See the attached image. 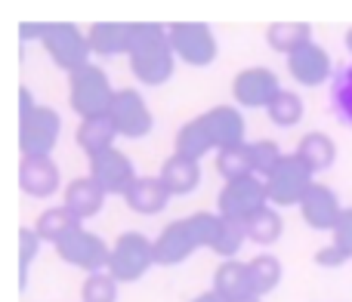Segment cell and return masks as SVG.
<instances>
[{
  "label": "cell",
  "instance_id": "obj_42",
  "mask_svg": "<svg viewBox=\"0 0 352 302\" xmlns=\"http://www.w3.org/2000/svg\"><path fill=\"white\" fill-rule=\"evenodd\" d=\"M241 302H263L260 297H248V299H241Z\"/></svg>",
  "mask_w": 352,
  "mask_h": 302
},
{
  "label": "cell",
  "instance_id": "obj_10",
  "mask_svg": "<svg viewBox=\"0 0 352 302\" xmlns=\"http://www.w3.org/2000/svg\"><path fill=\"white\" fill-rule=\"evenodd\" d=\"M170 47L176 59L195 68H207L217 59V34L207 22H173L170 25Z\"/></svg>",
  "mask_w": 352,
  "mask_h": 302
},
{
  "label": "cell",
  "instance_id": "obj_3",
  "mask_svg": "<svg viewBox=\"0 0 352 302\" xmlns=\"http://www.w3.org/2000/svg\"><path fill=\"white\" fill-rule=\"evenodd\" d=\"M115 86H111L109 74L99 65H87L80 71L68 74V105L80 121L109 115L111 102H115Z\"/></svg>",
  "mask_w": 352,
  "mask_h": 302
},
{
  "label": "cell",
  "instance_id": "obj_18",
  "mask_svg": "<svg viewBox=\"0 0 352 302\" xmlns=\"http://www.w3.org/2000/svg\"><path fill=\"white\" fill-rule=\"evenodd\" d=\"M105 204V188L99 185L93 176H80V179H72L65 185V198H62V207L72 213L78 222H87L93 219Z\"/></svg>",
  "mask_w": 352,
  "mask_h": 302
},
{
  "label": "cell",
  "instance_id": "obj_23",
  "mask_svg": "<svg viewBox=\"0 0 352 302\" xmlns=\"http://www.w3.org/2000/svg\"><path fill=\"white\" fill-rule=\"evenodd\" d=\"M161 179L164 185L170 188V194H192L195 188L201 185V163L198 161H188L182 154H170L164 163H161Z\"/></svg>",
  "mask_w": 352,
  "mask_h": 302
},
{
  "label": "cell",
  "instance_id": "obj_14",
  "mask_svg": "<svg viewBox=\"0 0 352 302\" xmlns=\"http://www.w3.org/2000/svg\"><path fill=\"white\" fill-rule=\"evenodd\" d=\"M343 210H346V207H340L337 191L331 185H324V182H316V185L309 188V194L303 198V204H300L303 222L316 231H334V225L340 222Z\"/></svg>",
  "mask_w": 352,
  "mask_h": 302
},
{
  "label": "cell",
  "instance_id": "obj_11",
  "mask_svg": "<svg viewBox=\"0 0 352 302\" xmlns=\"http://www.w3.org/2000/svg\"><path fill=\"white\" fill-rule=\"evenodd\" d=\"M109 117H111V124H115L118 136H124V139H142V136H148L155 127L152 108L146 105L142 93L130 90V86H124V90L115 93V102H111V108H109Z\"/></svg>",
  "mask_w": 352,
  "mask_h": 302
},
{
  "label": "cell",
  "instance_id": "obj_12",
  "mask_svg": "<svg viewBox=\"0 0 352 302\" xmlns=\"http://www.w3.org/2000/svg\"><path fill=\"white\" fill-rule=\"evenodd\" d=\"M278 93H281L278 74H275L272 68H263V65L244 68V71H238L235 80H232V99H235L238 108H263L266 111L269 105L275 102Z\"/></svg>",
  "mask_w": 352,
  "mask_h": 302
},
{
  "label": "cell",
  "instance_id": "obj_9",
  "mask_svg": "<svg viewBox=\"0 0 352 302\" xmlns=\"http://www.w3.org/2000/svg\"><path fill=\"white\" fill-rule=\"evenodd\" d=\"M266 204H269L266 179H260V176H244V179L223 182V188L217 194V213L238 219V222H248Z\"/></svg>",
  "mask_w": 352,
  "mask_h": 302
},
{
  "label": "cell",
  "instance_id": "obj_2",
  "mask_svg": "<svg viewBox=\"0 0 352 302\" xmlns=\"http://www.w3.org/2000/svg\"><path fill=\"white\" fill-rule=\"evenodd\" d=\"M213 231H217V213H192V216L164 225L161 235L155 237L158 266H179L198 250H210Z\"/></svg>",
  "mask_w": 352,
  "mask_h": 302
},
{
  "label": "cell",
  "instance_id": "obj_4",
  "mask_svg": "<svg viewBox=\"0 0 352 302\" xmlns=\"http://www.w3.org/2000/svg\"><path fill=\"white\" fill-rule=\"evenodd\" d=\"M152 266H158L155 256V241H148L142 231H121L111 244V259H109V275L118 284H133Z\"/></svg>",
  "mask_w": 352,
  "mask_h": 302
},
{
  "label": "cell",
  "instance_id": "obj_13",
  "mask_svg": "<svg viewBox=\"0 0 352 302\" xmlns=\"http://www.w3.org/2000/svg\"><path fill=\"white\" fill-rule=\"evenodd\" d=\"M90 176L105 188V194H121V198L130 191V185L140 179L133 161L118 148L90 157Z\"/></svg>",
  "mask_w": 352,
  "mask_h": 302
},
{
  "label": "cell",
  "instance_id": "obj_30",
  "mask_svg": "<svg viewBox=\"0 0 352 302\" xmlns=\"http://www.w3.org/2000/svg\"><path fill=\"white\" fill-rule=\"evenodd\" d=\"M207 151H213V142H210V136H207L201 117H192L188 124H182L179 133H176L173 154H182V157H188V161H201Z\"/></svg>",
  "mask_w": 352,
  "mask_h": 302
},
{
  "label": "cell",
  "instance_id": "obj_34",
  "mask_svg": "<svg viewBox=\"0 0 352 302\" xmlns=\"http://www.w3.org/2000/svg\"><path fill=\"white\" fill-rule=\"evenodd\" d=\"M118 281L109 272L87 275L80 287V302H118Z\"/></svg>",
  "mask_w": 352,
  "mask_h": 302
},
{
  "label": "cell",
  "instance_id": "obj_6",
  "mask_svg": "<svg viewBox=\"0 0 352 302\" xmlns=\"http://www.w3.org/2000/svg\"><path fill=\"white\" fill-rule=\"evenodd\" d=\"M43 49L50 53V59L62 68L65 74H74L80 68L93 65L90 56V37L72 22H47V31H43Z\"/></svg>",
  "mask_w": 352,
  "mask_h": 302
},
{
  "label": "cell",
  "instance_id": "obj_17",
  "mask_svg": "<svg viewBox=\"0 0 352 302\" xmlns=\"http://www.w3.org/2000/svg\"><path fill=\"white\" fill-rule=\"evenodd\" d=\"M19 185L28 198H50V194L59 191L62 176L56 167L53 157H22V167H19Z\"/></svg>",
  "mask_w": 352,
  "mask_h": 302
},
{
  "label": "cell",
  "instance_id": "obj_33",
  "mask_svg": "<svg viewBox=\"0 0 352 302\" xmlns=\"http://www.w3.org/2000/svg\"><path fill=\"white\" fill-rule=\"evenodd\" d=\"M217 173L223 176L226 182L232 179H244V176H254V161H250V146H235L217 151Z\"/></svg>",
  "mask_w": 352,
  "mask_h": 302
},
{
  "label": "cell",
  "instance_id": "obj_19",
  "mask_svg": "<svg viewBox=\"0 0 352 302\" xmlns=\"http://www.w3.org/2000/svg\"><path fill=\"white\" fill-rule=\"evenodd\" d=\"M90 37V49L93 56H130L133 49V22H96L87 31Z\"/></svg>",
  "mask_w": 352,
  "mask_h": 302
},
{
  "label": "cell",
  "instance_id": "obj_29",
  "mask_svg": "<svg viewBox=\"0 0 352 302\" xmlns=\"http://www.w3.org/2000/svg\"><path fill=\"white\" fill-rule=\"evenodd\" d=\"M328 99H331V111H334L337 124L352 130V62L334 71Z\"/></svg>",
  "mask_w": 352,
  "mask_h": 302
},
{
  "label": "cell",
  "instance_id": "obj_25",
  "mask_svg": "<svg viewBox=\"0 0 352 302\" xmlns=\"http://www.w3.org/2000/svg\"><path fill=\"white\" fill-rule=\"evenodd\" d=\"M297 154L303 157V163L312 170V173H322V170H331L337 161V146L328 133L322 130H312L303 139L297 142Z\"/></svg>",
  "mask_w": 352,
  "mask_h": 302
},
{
  "label": "cell",
  "instance_id": "obj_24",
  "mask_svg": "<svg viewBox=\"0 0 352 302\" xmlns=\"http://www.w3.org/2000/svg\"><path fill=\"white\" fill-rule=\"evenodd\" d=\"M266 43L287 59L300 47L312 43V25L309 22H272L266 28Z\"/></svg>",
  "mask_w": 352,
  "mask_h": 302
},
{
  "label": "cell",
  "instance_id": "obj_28",
  "mask_svg": "<svg viewBox=\"0 0 352 302\" xmlns=\"http://www.w3.org/2000/svg\"><path fill=\"white\" fill-rule=\"evenodd\" d=\"M244 241H248L244 222L229 219V216H219L217 213V231H213V244H210L213 253H217L219 259H235L238 250L244 247Z\"/></svg>",
  "mask_w": 352,
  "mask_h": 302
},
{
  "label": "cell",
  "instance_id": "obj_5",
  "mask_svg": "<svg viewBox=\"0 0 352 302\" xmlns=\"http://www.w3.org/2000/svg\"><path fill=\"white\" fill-rule=\"evenodd\" d=\"M316 185V173L303 163V157L294 151L278 161V167L266 176V194L272 207H300L309 188Z\"/></svg>",
  "mask_w": 352,
  "mask_h": 302
},
{
  "label": "cell",
  "instance_id": "obj_38",
  "mask_svg": "<svg viewBox=\"0 0 352 302\" xmlns=\"http://www.w3.org/2000/svg\"><path fill=\"white\" fill-rule=\"evenodd\" d=\"M316 266H322V268H340V266H346L349 262V256L343 253L340 247H334V244H328V247H322V250H316Z\"/></svg>",
  "mask_w": 352,
  "mask_h": 302
},
{
  "label": "cell",
  "instance_id": "obj_36",
  "mask_svg": "<svg viewBox=\"0 0 352 302\" xmlns=\"http://www.w3.org/2000/svg\"><path fill=\"white\" fill-rule=\"evenodd\" d=\"M41 235L34 229H19V284H28V268L34 266L37 253H41Z\"/></svg>",
  "mask_w": 352,
  "mask_h": 302
},
{
  "label": "cell",
  "instance_id": "obj_39",
  "mask_svg": "<svg viewBox=\"0 0 352 302\" xmlns=\"http://www.w3.org/2000/svg\"><path fill=\"white\" fill-rule=\"evenodd\" d=\"M43 31H47V22H28L19 28L22 40H43Z\"/></svg>",
  "mask_w": 352,
  "mask_h": 302
},
{
  "label": "cell",
  "instance_id": "obj_27",
  "mask_svg": "<svg viewBox=\"0 0 352 302\" xmlns=\"http://www.w3.org/2000/svg\"><path fill=\"white\" fill-rule=\"evenodd\" d=\"M244 229H248V241L260 244V247H269V244H275L281 237V231H285V219H281L278 207L266 204L263 210H256L254 216L244 222Z\"/></svg>",
  "mask_w": 352,
  "mask_h": 302
},
{
  "label": "cell",
  "instance_id": "obj_20",
  "mask_svg": "<svg viewBox=\"0 0 352 302\" xmlns=\"http://www.w3.org/2000/svg\"><path fill=\"white\" fill-rule=\"evenodd\" d=\"M170 198L173 194H170V188L164 185L161 176H140V179L130 185V191L124 194L127 207L133 213H140V216H155V213H161Z\"/></svg>",
  "mask_w": 352,
  "mask_h": 302
},
{
  "label": "cell",
  "instance_id": "obj_22",
  "mask_svg": "<svg viewBox=\"0 0 352 302\" xmlns=\"http://www.w3.org/2000/svg\"><path fill=\"white\" fill-rule=\"evenodd\" d=\"M74 139H78L80 151L87 154V161H90V157H96V154H102V151H111V148H115L118 130H115V124H111V117L102 115V117H90V121H80L78 136H74Z\"/></svg>",
  "mask_w": 352,
  "mask_h": 302
},
{
  "label": "cell",
  "instance_id": "obj_41",
  "mask_svg": "<svg viewBox=\"0 0 352 302\" xmlns=\"http://www.w3.org/2000/svg\"><path fill=\"white\" fill-rule=\"evenodd\" d=\"M343 43H346V49H349V56H352V28L343 34Z\"/></svg>",
  "mask_w": 352,
  "mask_h": 302
},
{
  "label": "cell",
  "instance_id": "obj_16",
  "mask_svg": "<svg viewBox=\"0 0 352 302\" xmlns=\"http://www.w3.org/2000/svg\"><path fill=\"white\" fill-rule=\"evenodd\" d=\"M287 74L297 80L300 86H322L331 74V53L322 47V43H306L300 47L294 56H287Z\"/></svg>",
  "mask_w": 352,
  "mask_h": 302
},
{
  "label": "cell",
  "instance_id": "obj_21",
  "mask_svg": "<svg viewBox=\"0 0 352 302\" xmlns=\"http://www.w3.org/2000/svg\"><path fill=\"white\" fill-rule=\"evenodd\" d=\"M217 297H223L226 302H241L248 297H254L250 290V278H248V262H238V259H223L213 272V287H210Z\"/></svg>",
  "mask_w": 352,
  "mask_h": 302
},
{
  "label": "cell",
  "instance_id": "obj_1",
  "mask_svg": "<svg viewBox=\"0 0 352 302\" xmlns=\"http://www.w3.org/2000/svg\"><path fill=\"white\" fill-rule=\"evenodd\" d=\"M130 71L140 84L161 86L173 78L176 53L170 47V28L158 22H133V49H130Z\"/></svg>",
  "mask_w": 352,
  "mask_h": 302
},
{
  "label": "cell",
  "instance_id": "obj_32",
  "mask_svg": "<svg viewBox=\"0 0 352 302\" xmlns=\"http://www.w3.org/2000/svg\"><path fill=\"white\" fill-rule=\"evenodd\" d=\"M303 111H306V105H303V99H300V93L281 90L278 96H275V102L266 108V117L275 124V127L287 130V127H297V124L303 121Z\"/></svg>",
  "mask_w": 352,
  "mask_h": 302
},
{
  "label": "cell",
  "instance_id": "obj_35",
  "mask_svg": "<svg viewBox=\"0 0 352 302\" xmlns=\"http://www.w3.org/2000/svg\"><path fill=\"white\" fill-rule=\"evenodd\" d=\"M248 146H250V161H254V176H260V179H266L278 167L281 157H285L275 139H256V142H248Z\"/></svg>",
  "mask_w": 352,
  "mask_h": 302
},
{
  "label": "cell",
  "instance_id": "obj_7",
  "mask_svg": "<svg viewBox=\"0 0 352 302\" xmlns=\"http://www.w3.org/2000/svg\"><path fill=\"white\" fill-rule=\"evenodd\" d=\"M62 133V117L50 105H37L31 115L19 117V151L22 157H53Z\"/></svg>",
  "mask_w": 352,
  "mask_h": 302
},
{
  "label": "cell",
  "instance_id": "obj_8",
  "mask_svg": "<svg viewBox=\"0 0 352 302\" xmlns=\"http://www.w3.org/2000/svg\"><path fill=\"white\" fill-rule=\"evenodd\" d=\"M56 256L74 268H84L87 275H96V272H109L111 244H105L102 237L93 235L90 229L78 225V229L68 231V235L56 244Z\"/></svg>",
  "mask_w": 352,
  "mask_h": 302
},
{
  "label": "cell",
  "instance_id": "obj_26",
  "mask_svg": "<svg viewBox=\"0 0 352 302\" xmlns=\"http://www.w3.org/2000/svg\"><path fill=\"white\" fill-rule=\"evenodd\" d=\"M248 278H250V290L254 297H269L275 287L281 284V262L272 253H260L254 259H248Z\"/></svg>",
  "mask_w": 352,
  "mask_h": 302
},
{
  "label": "cell",
  "instance_id": "obj_15",
  "mask_svg": "<svg viewBox=\"0 0 352 302\" xmlns=\"http://www.w3.org/2000/svg\"><path fill=\"white\" fill-rule=\"evenodd\" d=\"M198 117L217 151L244 146V115L238 111V105H213Z\"/></svg>",
  "mask_w": 352,
  "mask_h": 302
},
{
  "label": "cell",
  "instance_id": "obj_40",
  "mask_svg": "<svg viewBox=\"0 0 352 302\" xmlns=\"http://www.w3.org/2000/svg\"><path fill=\"white\" fill-rule=\"evenodd\" d=\"M192 302H226V299H223V297H217L213 290H207V293H198V297H195Z\"/></svg>",
  "mask_w": 352,
  "mask_h": 302
},
{
  "label": "cell",
  "instance_id": "obj_31",
  "mask_svg": "<svg viewBox=\"0 0 352 302\" xmlns=\"http://www.w3.org/2000/svg\"><path fill=\"white\" fill-rule=\"evenodd\" d=\"M78 225H80V222L65 210V207H50V210H43L41 216H37L34 231L41 235V241H50V244L56 247V244H59L62 237L68 235V231L78 229Z\"/></svg>",
  "mask_w": 352,
  "mask_h": 302
},
{
  "label": "cell",
  "instance_id": "obj_37",
  "mask_svg": "<svg viewBox=\"0 0 352 302\" xmlns=\"http://www.w3.org/2000/svg\"><path fill=\"white\" fill-rule=\"evenodd\" d=\"M331 244H334V247H340L343 253L352 259V207L343 210L340 222L334 225V231H331Z\"/></svg>",
  "mask_w": 352,
  "mask_h": 302
}]
</instances>
